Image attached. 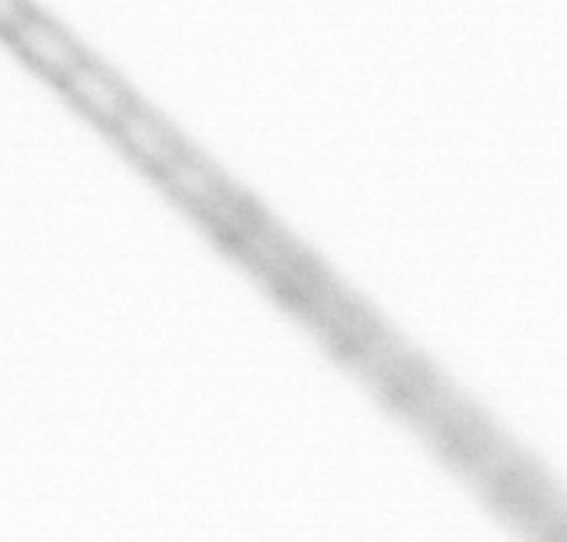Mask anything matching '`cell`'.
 I'll use <instances>...</instances> for the list:
<instances>
[{
	"label": "cell",
	"mask_w": 567,
	"mask_h": 542,
	"mask_svg": "<svg viewBox=\"0 0 567 542\" xmlns=\"http://www.w3.org/2000/svg\"><path fill=\"white\" fill-rule=\"evenodd\" d=\"M11 49L17 51L32 70L41 72L49 77L51 83H62L78 64L83 62L85 51L78 45L72 38L59 28L56 22H51L49 17H43L41 11L32 9L14 30L6 35Z\"/></svg>",
	"instance_id": "1"
},
{
	"label": "cell",
	"mask_w": 567,
	"mask_h": 542,
	"mask_svg": "<svg viewBox=\"0 0 567 542\" xmlns=\"http://www.w3.org/2000/svg\"><path fill=\"white\" fill-rule=\"evenodd\" d=\"M59 88L70 96L75 107H81L91 121L112 131V125L121 121L125 110L134 104V96L125 88L117 75L104 67V64L94 62L85 56L75 70L59 83Z\"/></svg>",
	"instance_id": "2"
},
{
	"label": "cell",
	"mask_w": 567,
	"mask_h": 542,
	"mask_svg": "<svg viewBox=\"0 0 567 542\" xmlns=\"http://www.w3.org/2000/svg\"><path fill=\"white\" fill-rule=\"evenodd\" d=\"M112 134L136 163H142L153 174H161L174 157L184 152L174 131L138 102L131 104L121 115V121L112 125Z\"/></svg>",
	"instance_id": "3"
},
{
	"label": "cell",
	"mask_w": 567,
	"mask_h": 542,
	"mask_svg": "<svg viewBox=\"0 0 567 542\" xmlns=\"http://www.w3.org/2000/svg\"><path fill=\"white\" fill-rule=\"evenodd\" d=\"M157 176L163 178L171 195H176L182 202L193 205L197 210H203V213H214V210H219L229 200L227 191H224L221 176L189 149H184L179 157H174Z\"/></svg>",
	"instance_id": "4"
},
{
	"label": "cell",
	"mask_w": 567,
	"mask_h": 542,
	"mask_svg": "<svg viewBox=\"0 0 567 542\" xmlns=\"http://www.w3.org/2000/svg\"><path fill=\"white\" fill-rule=\"evenodd\" d=\"M30 11V0H0V35H9Z\"/></svg>",
	"instance_id": "5"
}]
</instances>
